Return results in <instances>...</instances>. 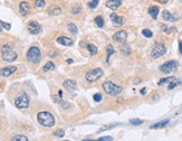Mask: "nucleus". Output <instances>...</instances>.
I'll return each mask as SVG.
<instances>
[{"label": "nucleus", "mask_w": 182, "mask_h": 141, "mask_svg": "<svg viewBox=\"0 0 182 141\" xmlns=\"http://www.w3.org/2000/svg\"><path fill=\"white\" fill-rule=\"evenodd\" d=\"M27 59L28 62L30 63H34V64H38L42 59V53H40V50L36 46H33L30 47L29 50L27 52Z\"/></svg>", "instance_id": "20e7f679"}, {"label": "nucleus", "mask_w": 182, "mask_h": 141, "mask_svg": "<svg viewBox=\"0 0 182 141\" xmlns=\"http://www.w3.org/2000/svg\"><path fill=\"white\" fill-rule=\"evenodd\" d=\"M99 141H113V138L112 137H102V138H99Z\"/></svg>", "instance_id": "e433bc0d"}, {"label": "nucleus", "mask_w": 182, "mask_h": 141, "mask_svg": "<svg viewBox=\"0 0 182 141\" xmlns=\"http://www.w3.org/2000/svg\"><path fill=\"white\" fill-rule=\"evenodd\" d=\"M67 28H68V30L72 34H77V32H78V28H77V26L74 25V24H68V26H67Z\"/></svg>", "instance_id": "cd10ccee"}, {"label": "nucleus", "mask_w": 182, "mask_h": 141, "mask_svg": "<svg viewBox=\"0 0 182 141\" xmlns=\"http://www.w3.org/2000/svg\"><path fill=\"white\" fill-rule=\"evenodd\" d=\"M166 53V48L163 44H160V43H157L153 45L152 50H151V56L152 58H159L161 56H163Z\"/></svg>", "instance_id": "423d86ee"}, {"label": "nucleus", "mask_w": 182, "mask_h": 141, "mask_svg": "<svg viewBox=\"0 0 182 141\" xmlns=\"http://www.w3.org/2000/svg\"><path fill=\"white\" fill-rule=\"evenodd\" d=\"M58 95H59V98H62V96H63V92L58 91Z\"/></svg>", "instance_id": "37998d69"}, {"label": "nucleus", "mask_w": 182, "mask_h": 141, "mask_svg": "<svg viewBox=\"0 0 182 141\" xmlns=\"http://www.w3.org/2000/svg\"><path fill=\"white\" fill-rule=\"evenodd\" d=\"M142 35L145 36L146 38H151V37L153 36V34H152V32H151L150 29H143V30H142Z\"/></svg>", "instance_id": "7c9ffc66"}, {"label": "nucleus", "mask_w": 182, "mask_h": 141, "mask_svg": "<svg viewBox=\"0 0 182 141\" xmlns=\"http://www.w3.org/2000/svg\"><path fill=\"white\" fill-rule=\"evenodd\" d=\"M103 89H104L105 93L108 94V95H111V96H117V95H120L121 92H122V87H121V86L116 85L115 83H113V82H111V81L104 82V83H103Z\"/></svg>", "instance_id": "f03ea898"}, {"label": "nucleus", "mask_w": 182, "mask_h": 141, "mask_svg": "<svg viewBox=\"0 0 182 141\" xmlns=\"http://www.w3.org/2000/svg\"><path fill=\"white\" fill-rule=\"evenodd\" d=\"M109 18H111V20H112V23H113L114 26H122L125 23L124 18H123V17H120L118 15H116L115 12H112V14L109 15Z\"/></svg>", "instance_id": "9b49d317"}, {"label": "nucleus", "mask_w": 182, "mask_h": 141, "mask_svg": "<svg viewBox=\"0 0 182 141\" xmlns=\"http://www.w3.org/2000/svg\"><path fill=\"white\" fill-rule=\"evenodd\" d=\"M17 71L16 66H8V67H3L0 69V75L3 76V77H9L10 75H12Z\"/></svg>", "instance_id": "f8f14e48"}, {"label": "nucleus", "mask_w": 182, "mask_h": 141, "mask_svg": "<svg viewBox=\"0 0 182 141\" xmlns=\"http://www.w3.org/2000/svg\"><path fill=\"white\" fill-rule=\"evenodd\" d=\"M177 68H178V63H177L175 61H169V62H166V63L162 64V65L160 66V71H161L162 73L168 74V73L175 72Z\"/></svg>", "instance_id": "6e6552de"}, {"label": "nucleus", "mask_w": 182, "mask_h": 141, "mask_svg": "<svg viewBox=\"0 0 182 141\" xmlns=\"http://www.w3.org/2000/svg\"><path fill=\"white\" fill-rule=\"evenodd\" d=\"M0 32H1V27H0Z\"/></svg>", "instance_id": "a18cd8bd"}, {"label": "nucleus", "mask_w": 182, "mask_h": 141, "mask_svg": "<svg viewBox=\"0 0 182 141\" xmlns=\"http://www.w3.org/2000/svg\"><path fill=\"white\" fill-rule=\"evenodd\" d=\"M179 52L182 54V42L179 43Z\"/></svg>", "instance_id": "ea45409f"}, {"label": "nucleus", "mask_w": 182, "mask_h": 141, "mask_svg": "<svg viewBox=\"0 0 182 141\" xmlns=\"http://www.w3.org/2000/svg\"><path fill=\"white\" fill-rule=\"evenodd\" d=\"M54 135L57 137V138H63V137L65 135V131H64V130H57L56 132L54 133Z\"/></svg>", "instance_id": "72a5a7b5"}, {"label": "nucleus", "mask_w": 182, "mask_h": 141, "mask_svg": "<svg viewBox=\"0 0 182 141\" xmlns=\"http://www.w3.org/2000/svg\"><path fill=\"white\" fill-rule=\"evenodd\" d=\"M63 86L66 89L67 91H75L77 89V83L75 82L74 80H66L63 83Z\"/></svg>", "instance_id": "ddd939ff"}, {"label": "nucleus", "mask_w": 182, "mask_h": 141, "mask_svg": "<svg viewBox=\"0 0 182 141\" xmlns=\"http://www.w3.org/2000/svg\"><path fill=\"white\" fill-rule=\"evenodd\" d=\"M1 52H2V59L6 61V62H9V63L15 62L18 57L17 54L12 50L11 46L9 44H5L1 48Z\"/></svg>", "instance_id": "7ed1b4c3"}, {"label": "nucleus", "mask_w": 182, "mask_h": 141, "mask_svg": "<svg viewBox=\"0 0 182 141\" xmlns=\"http://www.w3.org/2000/svg\"><path fill=\"white\" fill-rule=\"evenodd\" d=\"M19 11H20V14H21L23 16H26V15L29 14V11H30V5H29L28 2H26V1H23V2L19 5Z\"/></svg>", "instance_id": "2eb2a0df"}, {"label": "nucleus", "mask_w": 182, "mask_h": 141, "mask_svg": "<svg viewBox=\"0 0 182 141\" xmlns=\"http://www.w3.org/2000/svg\"><path fill=\"white\" fill-rule=\"evenodd\" d=\"M12 141H28V138L26 135H23V134H16L11 138Z\"/></svg>", "instance_id": "5701e85b"}, {"label": "nucleus", "mask_w": 182, "mask_h": 141, "mask_svg": "<svg viewBox=\"0 0 182 141\" xmlns=\"http://www.w3.org/2000/svg\"><path fill=\"white\" fill-rule=\"evenodd\" d=\"M145 93H146V89H142V90H141V94H142V95H144Z\"/></svg>", "instance_id": "a19ab883"}, {"label": "nucleus", "mask_w": 182, "mask_h": 141, "mask_svg": "<svg viewBox=\"0 0 182 141\" xmlns=\"http://www.w3.org/2000/svg\"><path fill=\"white\" fill-rule=\"evenodd\" d=\"M114 52H115V50H114V47L112 46V45H108L107 46V56H106V62H108L109 61V57L114 54Z\"/></svg>", "instance_id": "a878e982"}, {"label": "nucleus", "mask_w": 182, "mask_h": 141, "mask_svg": "<svg viewBox=\"0 0 182 141\" xmlns=\"http://www.w3.org/2000/svg\"><path fill=\"white\" fill-rule=\"evenodd\" d=\"M182 83V80H180V81H171L170 82V84H169V86H168V89L169 90H172V89H174V87H177L178 85H180V84Z\"/></svg>", "instance_id": "bb28decb"}, {"label": "nucleus", "mask_w": 182, "mask_h": 141, "mask_svg": "<svg viewBox=\"0 0 182 141\" xmlns=\"http://www.w3.org/2000/svg\"><path fill=\"white\" fill-rule=\"evenodd\" d=\"M42 69H44L45 72H48V71H53V69H55V65H54V63H53V62H48V63H46V64L44 65Z\"/></svg>", "instance_id": "b1692460"}, {"label": "nucleus", "mask_w": 182, "mask_h": 141, "mask_svg": "<svg viewBox=\"0 0 182 141\" xmlns=\"http://www.w3.org/2000/svg\"><path fill=\"white\" fill-rule=\"evenodd\" d=\"M0 25L2 26L6 30H10V28H11V25L8 24V23H5V21H2V20H0Z\"/></svg>", "instance_id": "f704fd0d"}, {"label": "nucleus", "mask_w": 182, "mask_h": 141, "mask_svg": "<svg viewBox=\"0 0 182 141\" xmlns=\"http://www.w3.org/2000/svg\"><path fill=\"white\" fill-rule=\"evenodd\" d=\"M173 80H175L174 78V76H171V77H164V78H161L160 81H159V83H157V85L159 86H162V85H164L166 83H170L171 81H173Z\"/></svg>", "instance_id": "4be33fe9"}, {"label": "nucleus", "mask_w": 182, "mask_h": 141, "mask_svg": "<svg viewBox=\"0 0 182 141\" xmlns=\"http://www.w3.org/2000/svg\"><path fill=\"white\" fill-rule=\"evenodd\" d=\"M29 103H30V100L29 96L26 94L25 92L20 93L16 99H15V105L18 109H27L29 107Z\"/></svg>", "instance_id": "39448f33"}, {"label": "nucleus", "mask_w": 182, "mask_h": 141, "mask_svg": "<svg viewBox=\"0 0 182 141\" xmlns=\"http://www.w3.org/2000/svg\"><path fill=\"white\" fill-rule=\"evenodd\" d=\"M120 50L122 52V54H124V55H126V56L131 54V47H130L129 45H126V44L122 45V46L120 47Z\"/></svg>", "instance_id": "412c9836"}, {"label": "nucleus", "mask_w": 182, "mask_h": 141, "mask_svg": "<svg viewBox=\"0 0 182 141\" xmlns=\"http://www.w3.org/2000/svg\"><path fill=\"white\" fill-rule=\"evenodd\" d=\"M122 5V0H108L106 2V7L111 10H115Z\"/></svg>", "instance_id": "dca6fc26"}, {"label": "nucleus", "mask_w": 182, "mask_h": 141, "mask_svg": "<svg viewBox=\"0 0 182 141\" xmlns=\"http://www.w3.org/2000/svg\"><path fill=\"white\" fill-rule=\"evenodd\" d=\"M47 14L51 15V16H57L59 14H62V8L58 6H50L49 8L47 9Z\"/></svg>", "instance_id": "a211bd4d"}, {"label": "nucleus", "mask_w": 182, "mask_h": 141, "mask_svg": "<svg viewBox=\"0 0 182 141\" xmlns=\"http://www.w3.org/2000/svg\"><path fill=\"white\" fill-rule=\"evenodd\" d=\"M162 17H163V19H164L166 21H171V23L177 21V19H178V17L172 15L169 10H164V11H163V14H162Z\"/></svg>", "instance_id": "f3484780"}, {"label": "nucleus", "mask_w": 182, "mask_h": 141, "mask_svg": "<svg viewBox=\"0 0 182 141\" xmlns=\"http://www.w3.org/2000/svg\"><path fill=\"white\" fill-rule=\"evenodd\" d=\"M67 63H69V64H70V63H73V61H72V59H67Z\"/></svg>", "instance_id": "c03bdc74"}, {"label": "nucleus", "mask_w": 182, "mask_h": 141, "mask_svg": "<svg viewBox=\"0 0 182 141\" xmlns=\"http://www.w3.org/2000/svg\"><path fill=\"white\" fill-rule=\"evenodd\" d=\"M87 50H90L92 56L96 55V53H97V47H96L95 45H93V44H88V45H87Z\"/></svg>", "instance_id": "393cba45"}, {"label": "nucleus", "mask_w": 182, "mask_h": 141, "mask_svg": "<svg viewBox=\"0 0 182 141\" xmlns=\"http://www.w3.org/2000/svg\"><path fill=\"white\" fill-rule=\"evenodd\" d=\"M95 24L99 26V28H102L103 26H104V20H103V18L102 16H97L95 17Z\"/></svg>", "instance_id": "c85d7f7f"}, {"label": "nucleus", "mask_w": 182, "mask_h": 141, "mask_svg": "<svg viewBox=\"0 0 182 141\" xmlns=\"http://www.w3.org/2000/svg\"><path fill=\"white\" fill-rule=\"evenodd\" d=\"M49 56L50 57H56L57 56V52H51V53H49Z\"/></svg>", "instance_id": "58836bf2"}, {"label": "nucleus", "mask_w": 182, "mask_h": 141, "mask_svg": "<svg viewBox=\"0 0 182 141\" xmlns=\"http://www.w3.org/2000/svg\"><path fill=\"white\" fill-rule=\"evenodd\" d=\"M127 38V33L125 30H120L113 35V39L117 43H125Z\"/></svg>", "instance_id": "9d476101"}, {"label": "nucleus", "mask_w": 182, "mask_h": 141, "mask_svg": "<svg viewBox=\"0 0 182 141\" xmlns=\"http://www.w3.org/2000/svg\"><path fill=\"white\" fill-rule=\"evenodd\" d=\"M130 122H131V124L133 125H140L143 123V120H140V119H131Z\"/></svg>", "instance_id": "2f4dec72"}, {"label": "nucleus", "mask_w": 182, "mask_h": 141, "mask_svg": "<svg viewBox=\"0 0 182 141\" xmlns=\"http://www.w3.org/2000/svg\"><path fill=\"white\" fill-rule=\"evenodd\" d=\"M78 10H81V7H76V6H75L74 8H73V11H72V12H73V14H77V12H79Z\"/></svg>", "instance_id": "4c0bfd02"}, {"label": "nucleus", "mask_w": 182, "mask_h": 141, "mask_svg": "<svg viewBox=\"0 0 182 141\" xmlns=\"http://www.w3.org/2000/svg\"><path fill=\"white\" fill-rule=\"evenodd\" d=\"M99 0H92L91 2H88V7L91 9H95L99 5Z\"/></svg>", "instance_id": "473e14b6"}, {"label": "nucleus", "mask_w": 182, "mask_h": 141, "mask_svg": "<svg viewBox=\"0 0 182 141\" xmlns=\"http://www.w3.org/2000/svg\"><path fill=\"white\" fill-rule=\"evenodd\" d=\"M169 122H170V120H169V119L163 120V121H160V122H157V123H155V124L151 125V129H159V128H162V127H164V125L168 124Z\"/></svg>", "instance_id": "aec40b11"}, {"label": "nucleus", "mask_w": 182, "mask_h": 141, "mask_svg": "<svg viewBox=\"0 0 182 141\" xmlns=\"http://www.w3.org/2000/svg\"><path fill=\"white\" fill-rule=\"evenodd\" d=\"M56 41H57L58 44L64 45V46H73L74 45V42L70 38L66 37V36H60V37H58Z\"/></svg>", "instance_id": "4468645a"}, {"label": "nucleus", "mask_w": 182, "mask_h": 141, "mask_svg": "<svg viewBox=\"0 0 182 141\" xmlns=\"http://www.w3.org/2000/svg\"><path fill=\"white\" fill-rule=\"evenodd\" d=\"M157 1H160V3H163V5L168 2V0H157Z\"/></svg>", "instance_id": "79ce46f5"}, {"label": "nucleus", "mask_w": 182, "mask_h": 141, "mask_svg": "<svg viewBox=\"0 0 182 141\" xmlns=\"http://www.w3.org/2000/svg\"><path fill=\"white\" fill-rule=\"evenodd\" d=\"M159 11H160V10H159V8H157V6H152V7L149 8V15L152 17L153 19H157V15H159Z\"/></svg>", "instance_id": "6ab92c4d"}, {"label": "nucleus", "mask_w": 182, "mask_h": 141, "mask_svg": "<svg viewBox=\"0 0 182 141\" xmlns=\"http://www.w3.org/2000/svg\"><path fill=\"white\" fill-rule=\"evenodd\" d=\"M45 5H46L45 0H36L35 1V6L37 8H42V7H45Z\"/></svg>", "instance_id": "c756f323"}, {"label": "nucleus", "mask_w": 182, "mask_h": 141, "mask_svg": "<svg viewBox=\"0 0 182 141\" xmlns=\"http://www.w3.org/2000/svg\"><path fill=\"white\" fill-rule=\"evenodd\" d=\"M103 74H104V72H103L102 68H94V69L90 71L87 74L85 75V78H86V81H88V82L92 83V82H95L99 78H101L103 76Z\"/></svg>", "instance_id": "0eeeda50"}, {"label": "nucleus", "mask_w": 182, "mask_h": 141, "mask_svg": "<svg viewBox=\"0 0 182 141\" xmlns=\"http://www.w3.org/2000/svg\"><path fill=\"white\" fill-rule=\"evenodd\" d=\"M28 32L33 35H37L42 32V26L39 25L37 21H30L28 24Z\"/></svg>", "instance_id": "1a4fd4ad"}, {"label": "nucleus", "mask_w": 182, "mask_h": 141, "mask_svg": "<svg viewBox=\"0 0 182 141\" xmlns=\"http://www.w3.org/2000/svg\"><path fill=\"white\" fill-rule=\"evenodd\" d=\"M93 99H94L95 102H101V101H102V95H101L99 93H96V94H94Z\"/></svg>", "instance_id": "c9c22d12"}, {"label": "nucleus", "mask_w": 182, "mask_h": 141, "mask_svg": "<svg viewBox=\"0 0 182 141\" xmlns=\"http://www.w3.org/2000/svg\"><path fill=\"white\" fill-rule=\"evenodd\" d=\"M37 120L38 122L42 125V127H46V128H51L55 124V118L54 116L49 113V112H46V111H42L37 114Z\"/></svg>", "instance_id": "f257e3e1"}]
</instances>
